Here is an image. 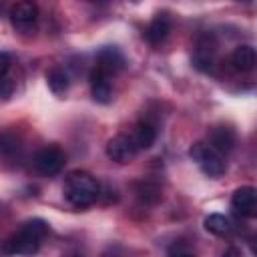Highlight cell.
<instances>
[{"instance_id":"obj_1","label":"cell","mask_w":257,"mask_h":257,"mask_svg":"<svg viewBox=\"0 0 257 257\" xmlns=\"http://www.w3.org/2000/svg\"><path fill=\"white\" fill-rule=\"evenodd\" d=\"M46 233L48 225L42 219H30L4 241L2 251L4 255H32L40 249V243Z\"/></svg>"},{"instance_id":"obj_2","label":"cell","mask_w":257,"mask_h":257,"mask_svg":"<svg viewBox=\"0 0 257 257\" xmlns=\"http://www.w3.org/2000/svg\"><path fill=\"white\" fill-rule=\"evenodd\" d=\"M62 193H64V199L72 207L84 209V207H90L92 203H96V199L100 197V185L90 173L72 171L64 179Z\"/></svg>"},{"instance_id":"obj_3","label":"cell","mask_w":257,"mask_h":257,"mask_svg":"<svg viewBox=\"0 0 257 257\" xmlns=\"http://www.w3.org/2000/svg\"><path fill=\"white\" fill-rule=\"evenodd\" d=\"M189 157H191V159L197 163V167H199L207 177H211V179H219V177L225 173V169H227L225 157H223L219 151H215L209 143H203V141H197V143L191 145Z\"/></svg>"},{"instance_id":"obj_4","label":"cell","mask_w":257,"mask_h":257,"mask_svg":"<svg viewBox=\"0 0 257 257\" xmlns=\"http://www.w3.org/2000/svg\"><path fill=\"white\" fill-rule=\"evenodd\" d=\"M66 163V157L64 153L60 151V147L56 145H48V147H42L40 151H36L34 155V169L44 175V177H54L62 171Z\"/></svg>"},{"instance_id":"obj_5","label":"cell","mask_w":257,"mask_h":257,"mask_svg":"<svg viewBox=\"0 0 257 257\" xmlns=\"http://www.w3.org/2000/svg\"><path fill=\"white\" fill-rule=\"evenodd\" d=\"M137 153H139V149L135 147L131 135H126V133L114 135V137L106 143V155H108V159L114 161V163H120V165L131 163Z\"/></svg>"},{"instance_id":"obj_6","label":"cell","mask_w":257,"mask_h":257,"mask_svg":"<svg viewBox=\"0 0 257 257\" xmlns=\"http://www.w3.org/2000/svg\"><path fill=\"white\" fill-rule=\"evenodd\" d=\"M38 8L32 2H16L10 8V22L18 32H32L36 26Z\"/></svg>"},{"instance_id":"obj_7","label":"cell","mask_w":257,"mask_h":257,"mask_svg":"<svg viewBox=\"0 0 257 257\" xmlns=\"http://www.w3.org/2000/svg\"><path fill=\"white\" fill-rule=\"evenodd\" d=\"M215 52H217V42L211 34H203L197 40L195 52H193V66L201 72H209L215 64Z\"/></svg>"},{"instance_id":"obj_8","label":"cell","mask_w":257,"mask_h":257,"mask_svg":"<svg viewBox=\"0 0 257 257\" xmlns=\"http://www.w3.org/2000/svg\"><path fill=\"white\" fill-rule=\"evenodd\" d=\"M231 207L245 219H257V189L239 187L231 197Z\"/></svg>"},{"instance_id":"obj_9","label":"cell","mask_w":257,"mask_h":257,"mask_svg":"<svg viewBox=\"0 0 257 257\" xmlns=\"http://www.w3.org/2000/svg\"><path fill=\"white\" fill-rule=\"evenodd\" d=\"M90 92H92V98L100 104H106L112 96V86H110V74L106 70H102L100 66H94L90 70Z\"/></svg>"},{"instance_id":"obj_10","label":"cell","mask_w":257,"mask_h":257,"mask_svg":"<svg viewBox=\"0 0 257 257\" xmlns=\"http://www.w3.org/2000/svg\"><path fill=\"white\" fill-rule=\"evenodd\" d=\"M235 143H237V135L231 126L227 124H215L211 131H209V145L219 151L223 157L227 153H231L235 149Z\"/></svg>"},{"instance_id":"obj_11","label":"cell","mask_w":257,"mask_h":257,"mask_svg":"<svg viewBox=\"0 0 257 257\" xmlns=\"http://www.w3.org/2000/svg\"><path fill=\"white\" fill-rule=\"evenodd\" d=\"M128 135H131V139H133V143H135V147H137L139 151L151 149L153 143L157 141V126H155V122H151L149 118H143V120H139V122L133 126V131H131Z\"/></svg>"},{"instance_id":"obj_12","label":"cell","mask_w":257,"mask_h":257,"mask_svg":"<svg viewBox=\"0 0 257 257\" xmlns=\"http://www.w3.org/2000/svg\"><path fill=\"white\" fill-rule=\"evenodd\" d=\"M96 66H100L102 70H106L108 74H116L120 72L124 66H126V60H124V54L116 48V46H104L100 52H98V62Z\"/></svg>"},{"instance_id":"obj_13","label":"cell","mask_w":257,"mask_h":257,"mask_svg":"<svg viewBox=\"0 0 257 257\" xmlns=\"http://www.w3.org/2000/svg\"><path fill=\"white\" fill-rule=\"evenodd\" d=\"M169 32H171V20H169V16L167 14H157L151 20L149 28H147V40L151 44H161L169 36Z\"/></svg>"},{"instance_id":"obj_14","label":"cell","mask_w":257,"mask_h":257,"mask_svg":"<svg viewBox=\"0 0 257 257\" xmlns=\"http://www.w3.org/2000/svg\"><path fill=\"white\" fill-rule=\"evenodd\" d=\"M231 64L239 72H249L255 66V50L251 46H247V44L237 46L233 50V54H231Z\"/></svg>"},{"instance_id":"obj_15","label":"cell","mask_w":257,"mask_h":257,"mask_svg":"<svg viewBox=\"0 0 257 257\" xmlns=\"http://www.w3.org/2000/svg\"><path fill=\"white\" fill-rule=\"evenodd\" d=\"M135 195L143 205H157L161 201V187L151 181H139L135 185Z\"/></svg>"},{"instance_id":"obj_16","label":"cell","mask_w":257,"mask_h":257,"mask_svg":"<svg viewBox=\"0 0 257 257\" xmlns=\"http://www.w3.org/2000/svg\"><path fill=\"white\" fill-rule=\"evenodd\" d=\"M205 229L211 233V235H217V237H225L229 235L231 231V223L225 215L221 213H211L205 217Z\"/></svg>"},{"instance_id":"obj_17","label":"cell","mask_w":257,"mask_h":257,"mask_svg":"<svg viewBox=\"0 0 257 257\" xmlns=\"http://www.w3.org/2000/svg\"><path fill=\"white\" fill-rule=\"evenodd\" d=\"M46 80H48V86H50L52 92H64L68 88V74L60 66L50 68L48 74H46Z\"/></svg>"},{"instance_id":"obj_18","label":"cell","mask_w":257,"mask_h":257,"mask_svg":"<svg viewBox=\"0 0 257 257\" xmlns=\"http://www.w3.org/2000/svg\"><path fill=\"white\" fill-rule=\"evenodd\" d=\"M169 257H195V255H193L191 251H187V249H183V247H179V249H173Z\"/></svg>"},{"instance_id":"obj_19","label":"cell","mask_w":257,"mask_h":257,"mask_svg":"<svg viewBox=\"0 0 257 257\" xmlns=\"http://www.w3.org/2000/svg\"><path fill=\"white\" fill-rule=\"evenodd\" d=\"M221 257H241V253H239V249L237 247H227L225 251H223V255Z\"/></svg>"},{"instance_id":"obj_20","label":"cell","mask_w":257,"mask_h":257,"mask_svg":"<svg viewBox=\"0 0 257 257\" xmlns=\"http://www.w3.org/2000/svg\"><path fill=\"white\" fill-rule=\"evenodd\" d=\"M249 249H251V253L257 257V233H253V235L249 237Z\"/></svg>"}]
</instances>
